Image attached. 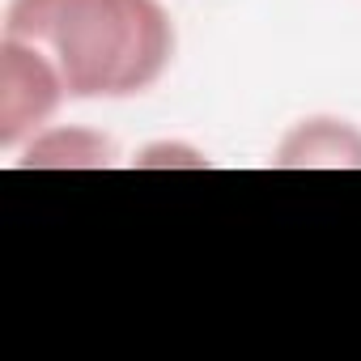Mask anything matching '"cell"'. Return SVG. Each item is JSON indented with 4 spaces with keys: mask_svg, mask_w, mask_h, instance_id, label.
Returning a JSON list of instances; mask_svg holds the SVG:
<instances>
[{
    "mask_svg": "<svg viewBox=\"0 0 361 361\" xmlns=\"http://www.w3.org/2000/svg\"><path fill=\"white\" fill-rule=\"evenodd\" d=\"M68 98L56 60L22 39H0V149H18Z\"/></svg>",
    "mask_w": 361,
    "mask_h": 361,
    "instance_id": "obj_2",
    "label": "cell"
},
{
    "mask_svg": "<svg viewBox=\"0 0 361 361\" xmlns=\"http://www.w3.org/2000/svg\"><path fill=\"white\" fill-rule=\"evenodd\" d=\"M166 161H188V166H204V157L200 153H192V149H178V145H153L136 166H166Z\"/></svg>",
    "mask_w": 361,
    "mask_h": 361,
    "instance_id": "obj_5",
    "label": "cell"
},
{
    "mask_svg": "<svg viewBox=\"0 0 361 361\" xmlns=\"http://www.w3.org/2000/svg\"><path fill=\"white\" fill-rule=\"evenodd\" d=\"M5 35L43 47L68 98L145 94L174 56V26L157 0H9Z\"/></svg>",
    "mask_w": 361,
    "mask_h": 361,
    "instance_id": "obj_1",
    "label": "cell"
},
{
    "mask_svg": "<svg viewBox=\"0 0 361 361\" xmlns=\"http://www.w3.org/2000/svg\"><path fill=\"white\" fill-rule=\"evenodd\" d=\"M115 161V140L90 128H43L26 140L22 170H102Z\"/></svg>",
    "mask_w": 361,
    "mask_h": 361,
    "instance_id": "obj_4",
    "label": "cell"
},
{
    "mask_svg": "<svg viewBox=\"0 0 361 361\" xmlns=\"http://www.w3.org/2000/svg\"><path fill=\"white\" fill-rule=\"evenodd\" d=\"M276 170H361V132L344 119H302L272 157Z\"/></svg>",
    "mask_w": 361,
    "mask_h": 361,
    "instance_id": "obj_3",
    "label": "cell"
}]
</instances>
